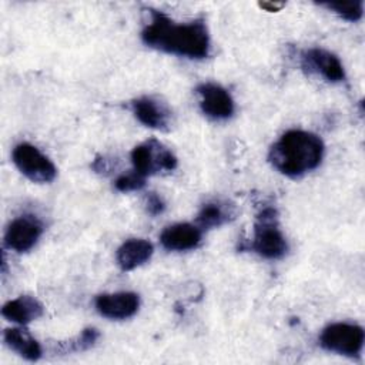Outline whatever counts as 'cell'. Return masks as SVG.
<instances>
[{"label":"cell","instance_id":"6da1fadb","mask_svg":"<svg viewBox=\"0 0 365 365\" xmlns=\"http://www.w3.org/2000/svg\"><path fill=\"white\" fill-rule=\"evenodd\" d=\"M147 11L150 20L141 31L147 46L187 58H205L210 54V34L202 19L177 23L163 11Z\"/></svg>","mask_w":365,"mask_h":365},{"label":"cell","instance_id":"7a4b0ae2","mask_svg":"<svg viewBox=\"0 0 365 365\" xmlns=\"http://www.w3.org/2000/svg\"><path fill=\"white\" fill-rule=\"evenodd\" d=\"M322 140L305 130H288L268 153L271 165L289 178H299L315 170L324 157Z\"/></svg>","mask_w":365,"mask_h":365},{"label":"cell","instance_id":"3957f363","mask_svg":"<svg viewBox=\"0 0 365 365\" xmlns=\"http://www.w3.org/2000/svg\"><path fill=\"white\" fill-rule=\"evenodd\" d=\"M248 248L268 259H278L287 254L288 242L279 230L278 211L274 207H265L258 212Z\"/></svg>","mask_w":365,"mask_h":365},{"label":"cell","instance_id":"277c9868","mask_svg":"<svg viewBox=\"0 0 365 365\" xmlns=\"http://www.w3.org/2000/svg\"><path fill=\"white\" fill-rule=\"evenodd\" d=\"M131 163L133 170L147 178L158 173L173 171L177 167V157L163 143L150 138L133 148Z\"/></svg>","mask_w":365,"mask_h":365},{"label":"cell","instance_id":"5b68a950","mask_svg":"<svg viewBox=\"0 0 365 365\" xmlns=\"http://www.w3.org/2000/svg\"><path fill=\"white\" fill-rule=\"evenodd\" d=\"M365 334L362 327L349 322H334L325 327L319 335L324 349L344 356H358L364 346Z\"/></svg>","mask_w":365,"mask_h":365},{"label":"cell","instance_id":"8992f818","mask_svg":"<svg viewBox=\"0 0 365 365\" xmlns=\"http://www.w3.org/2000/svg\"><path fill=\"white\" fill-rule=\"evenodd\" d=\"M11 158L19 171L33 182H51L57 175L56 165L51 160L29 143L17 144L13 148Z\"/></svg>","mask_w":365,"mask_h":365},{"label":"cell","instance_id":"52a82bcc","mask_svg":"<svg viewBox=\"0 0 365 365\" xmlns=\"http://www.w3.org/2000/svg\"><path fill=\"white\" fill-rule=\"evenodd\" d=\"M301 67L308 74L321 76L329 83H341L345 80V70L339 58L319 47H312L301 53Z\"/></svg>","mask_w":365,"mask_h":365},{"label":"cell","instance_id":"ba28073f","mask_svg":"<svg viewBox=\"0 0 365 365\" xmlns=\"http://www.w3.org/2000/svg\"><path fill=\"white\" fill-rule=\"evenodd\" d=\"M43 234V224L36 215H20L14 218L6 230V245L16 252L31 250Z\"/></svg>","mask_w":365,"mask_h":365},{"label":"cell","instance_id":"9c48e42d","mask_svg":"<svg viewBox=\"0 0 365 365\" xmlns=\"http://www.w3.org/2000/svg\"><path fill=\"white\" fill-rule=\"evenodd\" d=\"M201 111L212 120H225L234 114L235 106L231 94L215 83H202L197 87Z\"/></svg>","mask_w":365,"mask_h":365},{"label":"cell","instance_id":"30bf717a","mask_svg":"<svg viewBox=\"0 0 365 365\" xmlns=\"http://www.w3.org/2000/svg\"><path fill=\"white\" fill-rule=\"evenodd\" d=\"M100 315L108 319H125L133 317L140 307V297L135 292L101 294L94 301Z\"/></svg>","mask_w":365,"mask_h":365},{"label":"cell","instance_id":"8fae6325","mask_svg":"<svg viewBox=\"0 0 365 365\" xmlns=\"http://www.w3.org/2000/svg\"><path fill=\"white\" fill-rule=\"evenodd\" d=\"M131 110L135 118L150 128L167 130V127L170 125L171 111L167 104L157 97L143 96L140 98H135L131 103Z\"/></svg>","mask_w":365,"mask_h":365},{"label":"cell","instance_id":"7c38bea8","mask_svg":"<svg viewBox=\"0 0 365 365\" xmlns=\"http://www.w3.org/2000/svg\"><path fill=\"white\" fill-rule=\"evenodd\" d=\"M160 242L168 251L192 250L201 242V228L190 222L168 225L161 232Z\"/></svg>","mask_w":365,"mask_h":365},{"label":"cell","instance_id":"4fadbf2b","mask_svg":"<svg viewBox=\"0 0 365 365\" xmlns=\"http://www.w3.org/2000/svg\"><path fill=\"white\" fill-rule=\"evenodd\" d=\"M44 314L43 304L30 295H20L9 302H6L1 308V315L20 325H26L31 321L38 319Z\"/></svg>","mask_w":365,"mask_h":365},{"label":"cell","instance_id":"5bb4252c","mask_svg":"<svg viewBox=\"0 0 365 365\" xmlns=\"http://www.w3.org/2000/svg\"><path fill=\"white\" fill-rule=\"evenodd\" d=\"M154 252V247L150 241L143 238H131L124 241L115 254L117 264L123 271H131L145 264Z\"/></svg>","mask_w":365,"mask_h":365},{"label":"cell","instance_id":"9a60e30c","mask_svg":"<svg viewBox=\"0 0 365 365\" xmlns=\"http://www.w3.org/2000/svg\"><path fill=\"white\" fill-rule=\"evenodd\" d=\"M3 339L10 349L27 361H37L41 358L43 351L38 341L34 339L31 334L23 328L4 329Z\"/></svg>","mask_w":365,"mask_h":365},{"label":"cell","instance_id":"2e32d148","mask_svg":"<svg viewBox=\"0 0 365 365\" xmlns=\"http://www.w3.org/2000/svg\"><path fill=\"white\" fill-rule=\"evenodd\" d=\"M234 215H235L234 207L230 205L228 202L210 201L201 207L197 215V222L200 228L210 230V228H217L224 225L225 222L231 221Z\"/></svg>","mask_w":365,"mask_h":365},{"label":"cell","instance_id":"e0dca14e","mask_svg":"<svg viewBox=\"0 0 365 365\" xmlns=\"http://www.w3.org/2000/svg\"><path fill=\"white\" fill-rule=\"evenodd\" d=\"M98 338H100V332L96 328L88 327V328L83 329L77 336L67 339V341L57 342L56 351H58L61 354L81 352V351H86L91 346H94V344L97 342Z\"/></svg>","mask_w":365,"mask_h":365},{"label":"cell","instance_id":"ac0fdd59","mask_svg":"<svg viewBox=\"0 0 365 365\" xmlns=\"http://www.w3.org/2000/svg\"><path fill=\"white\" fill-rule=\"evenodd\" d=\"M322 6L328 7L334 13H336L339 17L348 21H358L362 17V10H364V3L362 0L356 1H329L324 3Z\"/></svg>","mask_w":365,"mask_h":365},{"label":"cell","instance_id":"d6986e66","mask_svg":"<svg viewBox=\"0 0 365 365\" xmlns=\"http://www.w3.org/2000/svg\"><path fill=\"white\" fill-rule=\"evenodd\" d=\"M145 185V177L138 174L137 171L131 170L127 174H121L115 182L114 187L120 192H130V191H137L141 190Z\"/></svg>","mask_w":365,"mask_h":365},{"label":"cell","instance_id":"ffe728a7","mask_svg":"<svg viewBox=\"0 0 365 365\" xmlns=\"http://www.w3.org/2000/svg\"><path fill=\"white\" fill-rule=\"evenodd\" d=\"M145 210L150 215H158L165 210V202L158 194L150 192L145 198Z\"/></svg>","mask_w":365,"mask_h":365},{"label":"cell","instance_id":"44dd1931","mask_svg":"<svg viewBox=\"0 0 365 365\" xmlns=\"http://www.w3.org/2000/svg\"><path fill=\"white\" fill-rule=\"evenodd\" d=\"M259 6H261V7H265V9H267V7H271V9H274V11H275L277 9H279V7H282V4H277V6H275V4H271V3H261Z\"/></svg>","mask_w":365,"mask_h":365}]
</instances>
